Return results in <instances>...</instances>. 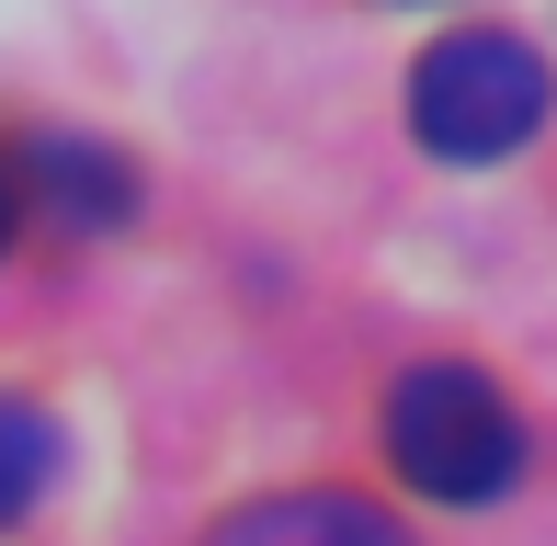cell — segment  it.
I'll return each mask as SVG.
<instances>
[{
    "label": "cell",
    "mask_w": 557,
    "mask_h": 546,
    "mask_svg": "<svg viewBox=\"0 0 557 546\" xmlns=\"http://www.w3.org/2000/svg\"><path fill=\"white\" fill-rule=\"evenodd\" d=\"M387 456L421 501H500L523 479V421L478 364H410L387 387Z\"/></svg>",
    "instance_id": "1"
},
{
    "label": "cell",
    "mask_w": 557,
    "mask_h": 546,
    "mask_svg": "<svg viewBox=\"0 0 557 546\" xmlns=\"http://www.w3.org/2000/svg\"><path fill=\"white\" fill-rule=\"evenodd\" d=\"M546 126V58L500 23H455L410 69V137L433 160H512Z\"/></svg>",
    "instance_id": "2"
},
{
    "label": "cell",
    "mask_w": 557,
    "mask_h": 546,
    "mask_svg": "<svg viewBox=\"0 0 557 546\" xmlns=\"http://www.w3.org/2000/svg\"><path fill=\"white\" fill-rule=\"evenodd\" d=\"M46 479H58V421L35 399H0V524H23L46 501Z\"/></svg>",
    "instance_id": "5"
},
{
    "label": "cell",
    "mask_w": 557,
    "mask_h": 546,
    "mask_svg": "<svg viewBox=\"0 0 557 546\" xmlns=\"http://www.w3.org/2000/svg\"><path fill=\"white\" fill-rule=\"evenodd\" d=\"M35 171H46V206H58L69 228L137 216V171H125L114 148H91V137H35Z\"/></svg>",
    "instance_id": "4"
},
{
    "label": "cell",
    "mask_w": 557,
    "mask_h": 546,
    "mask_svg": "<svg viewBox=\"0 0 557 546\" xmlns=\"http://www.w3.org/2000/svg\"><path fill=\"white\" fill-rule=\"evenodd\" d=\"M206 546H410V535L352 489H273V501H239Z\"/></svg>",
    "instance_id": "3"
},
{
    "label": "cell",
    "mask_w": 557,
    "mask_h": 546,
    "mask_svg": "<svg viewBox=\"0 0 557 546\" xmlns=\"http://www.w3.org/2000/svg\"><path fill=\"white\" fill-rule=\"evenodd\" d=\"M12 206H23V183H12V160H0V239H12Z\"/></svg>",
    "instance_id": "6"
}]
</instances>
